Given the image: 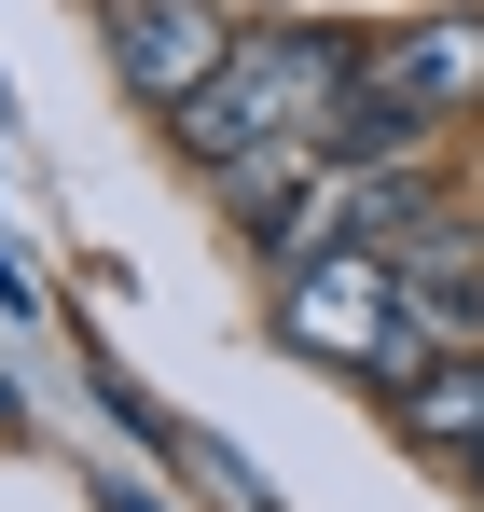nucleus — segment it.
<instances>
[{
	"instance_id": "f257e3e1",
	"label": "nucleus",
	"mask_w": 484,
	"mask_h": 512,
	"mask_svg": "<svg viewBox=\"0 0 484 512\" xmlns=\"http://www.w3.org/2000/svg\"><path fill=\"white\" fill-rule=\"evenodd\" d=\"M360 56H374V42H360V28H332V14H277V28H249L236 70L166 125V139H180V167L222 180V167H249V153H319L332 111L360 97Z\"/></svg>"
},
{
	"instance_id": "f03ea898",
	"label": "nucleus",
	"mask_w": 484,
	"mask_h": 512,
	"mask_svg": "<svg viewBox=\"0 0 484 512\" xmlns=\"http://www.w3.org/2000/svg\"><path fill=\"white\" fill-rule=\"evenodd\" d=\"M277 333L319 346V360H346V374H388V388H415L443 346H429V319L402 305V277H388V250H319L277 277Z\"/></svg>"
},
{
	"instance_id": "7ed1b4c3",
	"label": "nucleus",
	"mask_w": 484,
	"mask_h": 512,
	"mask_svg": "<svg viewBox=\"0 0 484 512\" xmlns=\"http://www.w3.org/2000/svg\"><path fill=\"white\" fill-rule=\"evenodd\" d=\"M97 42H111V84L139 97V111H166V125H180L194 97L236 70L249 28L222 14V0H97Z\"/></svg>"
},
{
	"instance_id": "20e7f679",
	"label": "nucleus",
	"mask_w": 484,
	"mask_h": 512,
	"mask_svg": "<svg viewBox=\"0 0 484 512\" xmlns=\"http://www.w3.org/2000/svg\"><path fill=\"white\" fill-rule=\"evenodd\" d=\"M388 277H402V305L429 319V346L457 360V346H484V222H415V236H388Z\"/></svg>"
},
{
	"instance_id": "39448f33",
	"label": "nucleus",
	"mask_w": 484,
	"mask_h": 512,
	"mask_svg": "<svg viewBox=\"0 0 484 512\" xmlns=\"http://www.w3.org/2000/svg\"><path fill=\"white\" fill-rule=\"evenodd\" d=\"M402 429L429 443V457H484V346H457V360H429L402 388Z\"/></svg>"
},
{
	"instance_id": "423d86ee",
	"label": "nucleus",
	"mask_w": 484,
	"mask_h": 512,
	"mask_svg": "<svg viewBox=\"0 0 484 512\" xmlns=\"http://www.w3.org/2000/svg\"><path fill=\"white\" fill-rule=\"evenodd\" d=\"M471 485H484V457H471Z\"/></svg>"
},
{
	"instance_id": "0eeeda50",
	"label": "nucleus",
	"mask_w": 484,
	"mask_h": 512,
	"mask_svg": "<svg viewBox=\"0 0 484 512\" xmlns=\"http://www.w3.org/2000/svg\"><path fill=\"white\" fill-rule=\"evenodd\" d=\"M0 416H14V402H0Z\"/></svg>"
}]
</instances>
